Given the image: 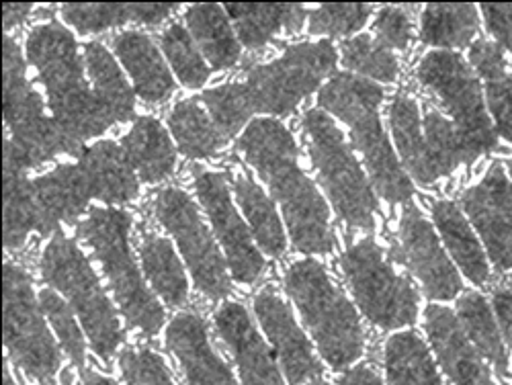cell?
I'll return each mask as SVG.
<instances>
[{"mask_svg": "<svg viewBox=\"0 0 512 385\" xmlns=\"http://www.w3.org/2000/svg\"><path fill=\"white\" fill-rule=\"evenodd\" d=\"M238 152L281 205L295 248L328 254L334 248L330 209L297 162V146L287 127L269 117L250 121L238 140Z\"/></svg>", "mask_w": 512, "mask_h": 385, "instance_id": "1", "label": "cell"}, {"mask_svg": "<svg viewBox=\"0 0 512 385\" xmlns=\"http://www.w3.org/2000/svg\"><path fill=\"white\" fill-rule=\"evenodd\" d=\"M27 58L48 93L50 113L76 144L82 146V140L97 138L111 127L87 82L84 56L64 25L50 21L33 27Z\"/></svg>", "mask_w": 512, "mask_h": 385, "instance_id": "2", "label": "cell"}, {"mask_svg": "<svg viewBox=\"0 0 512 385\" xmlns=\"http://www.w3.org/2000/svg\"><path fill=\"white\" fill-rule=\"evenodd\" d=\"M381 101L379 84L355 74H336L320 91V105L351 127L353 142L379 195L390 203H404L414 187L381 127Z\"/></svg>", "mask_w": 512, "mask_h": 385, "instance_id": "3", "label": "cell"}, {"mask_svg": "<svg viewBox=\"0 0 512 385\" xmlns=\"http://www.w3.org/2000/svg\"><path fill=\"white\" fill-rule=\"evenodd\" d=\"M285 289L316 340L322 359L332 369L353 365L365 349L363 326L355 306L324 267L314 259L293 263L285 273Z\"/></svg>", "mask_w": 512, "mask_h": 385, "instance_id": "4", "label": "cell"}, {"mask_svg": "<svg viewBox=\"0 0 512 385\" xmlns=\"http://www.w3.org/2000/svg\"><path fill=\"white\" fill-rule=\"evenodd\" d=\"M130 213L119 207H93L80 224V238L101 265L127 324L154 336L164 324V310L148 289L130 250Z\"/></svg>", "mask_w": 512, "mask_h": 385, "instance_id": "5", "label": "cell"}, {"mask_svg": "<svg viewBox=\"0 0 512 385\" xmlns=\"http://www.w3.org/2000/svg\"><path fill=\"white\" fill-rule=\"evenodd\" d=\"M41 275L72 306L91 349L103 361H111L123 340V328L87 256L74 240L62 234L50 240L41 254Z\"/></svg>", "mask_w": 512, "mask_h": 385, "instance_id": "6", "label": "cell"}, {"mask_svg": "<svg viewBox=\"0 0 512 385\" xmlns=\"http://www.w3.org/2000/svg\"><path fill=\"white\" fill-rule=\"evenodd\" d=\"M304 134L318 179L340 220L371 232L377 199L343 132L324 111L312 109L304 115Z\"/></svg>", "mask_w": 512, "mask_h": 385, "instance_id": "7", "label": "cell"}, {"mask_svg": "<svg viewBox=\"0 0 512 385\" xmlns=\"http://www.w3.org/2000/svg\"><path fill=\"white\" fill-rule=\"evenodd\" d=\"M5 123L9 140L25 154L33 168L58 154H80V144L62 130L33 91L25 76L21 48L11 37L5 39Z\"/></svg>", "mask_w": 512, "mask_h": 385, "instance_id": "8", "label": "cell"}, {"mask_svg": "<svg viewBox=\"0 0 512 385\" xmlns=\"http://www.w3.org/2000/svg\"><path fill=\"white\" fill-rule=\"evenodd\" d=\"M336 66V50L330 41L295 44L275 62L256 66L244 84L252 113L289 115Z\"/></svg>", "mask_w": 512, "mask_h": 385, "instance_id": "9", "label": "cell"}, {"mask_svg": "<svg viewBox=\"0 0 512 385\" xmlns=\"http://www.w3.org/2000/svg\"><path fill=\"white\" fill-rule=\"evenodd\" d=\"M340 267L351 285L355 302L371 324L383 330H396L416 320V287L394 271L375 242L359 240L351 244Z\"/></svg>", "mask_w": 512, "mask_h": 385, "instance_id": "10", "label": "cell"}, {"mask_svg": "<svg viewBox=\"0 0 512 385\" xmlns=\"http://www.w3.org/2000/svg\"><path fill=\"white\" fill-rule=\"evenodd\" d=\"M5 347L11 361L41 385H52L60 369V349L46 326L31 279L15 265H5Z\"/></svg>", "mask_w": 512, "mask_h": 385, "instance_id": "11", "label": "cell"}, {"mask_svg": "<svg viewBox=\"0 0 512 385\" xmlns=\"http://www.w3.org/2000/svg\"><path fill=\"white\" fill-rule=\"evenodd\" d=\"M418 80L451 115L457 132L478 158L496 148V130L484 107L480 82L459 54L441 50L426 54L418 66Z\"/></svg>", "mask_w": 512, "mask_h": 385, "instance_id": "12", "label": "cell"}, {"mask_svg": "<svg viewBox=\"0 0 512 385\" xmlns=\"http://www.w3.org/2000/svg\"><path fill=\"white\" fill-rule=\"evenodd\" d=\"M154 213L179 244L197 291L209 299L226 297L232 291L228 263L193 199L177 187L162 189L154 199Z\"/></svg>", "mask_w": 512, "mask_h": 385, "instance_id": "13", "label": "cell"}, {"mask_svg": "<svg viewBox=\"0 0 512 385\" xmlns=\"http://www.w3.org/2000/svg\"><path fill=\"white\" fill-rule=\"evenodd\" d=\"M195 193L205 209L213 228V236L224 248L226 263L234 279L242 285H252L265 271V259L256 248L248 226L234 207L226 177L216 170H195Z\"/></svg>", "mask_w": 512, "mask_h": 385, "instance_id": "14", "label": "cell"}, {"mask_svg": "<svg viewBox=\"0 0 512 385\" xmlns=\"http://www.w3.org/2000/svg\"><path fill=\"white\" fill-rule=\"evenodd\" d=\"M463 209L480 232L496 269H512V183L500 164L463 195Z\"/></svg>", "mask_w": 512, "mask_h": 385, "instance_id": "15", "label": "cell"}, {"mask_svg": "<svg viewBox=\"0 0 512 385\" xmlns=\"http://www.w3.org/2000/svg\"><path fill=\"white\" fill-rule=\"evenodd\" d=\"M398 252L429 297L447 302L461 291L459 273L447 259L431 222L422 216L418 207L404 211Z\"/></svg>", "mask_w": 512, "mask_h": 385, "instance_id": "16", "label": "cell"}, {"mask_svg": "<svg viewBox=\"0 0 512 385\" xmlns=\"http://www.w3.org/2000/svg\"><path fill=\"white\" fill-rule=\"evenodd\" d=\"M254 314L277 351L283 373L291 385H304L322 373V365L310 340L297 326L281 295L267 287L254 297Z\"/></svg>", "mask_w": 512, "mask_h": 385, "instance_id": "17", "label": "cell"}, {"mask_svg": "<svg viewBox=\"0 0 512 385\" xmlns=\"http://www.w3.org/2000/svg\"><path fill=\"white\" fill-rule=\"evenodd\" d=\"M213 324L236 361L242 385H283V377L267 342L242 304H224L216 312Z\"/></svg>", "mask_w": 512, "mask_h": 385, "instance_id": "18", "label": "cell"}, {"mask_svg": "<svg viewBox=\"0 0 512 385\" xmlns=\"http://www.w3.org/2000/svg\"><path fill=\"white\" fill-rule=\"evenodd\" d=\"M424 328L443 371L453 385H492V373L486 359L478 353L459 318L449 308H426Z\"/></svg>", "mask_w": 512, "mask_h": 385, "instance_id": "19", "label": "cell"}, {"mask_svg": "<svg viewBox=\"0 0 512 385\" xmlns=\"http://www.w3.org/2000/svg\"><path fill=\"white\" fill-rule=\"evenodd\" d=\"M166 347L177 357L189 385H238L232 369L213 351L201 316L179 314L168 324Z\"/></svg>", "mask_w": 512, "mask_h": 385, "instance_id": "20", "label": "cell"}, {"mask_svg": "<svg viewBox=\"0 0 512 385\" xmlns=\"http://www.w3.org/2000/svg\"><path fill=\"white\" fill-rule=\"evenodd\" d=\"M37 234L50 236L60 224L76 222L89 205L91 193L78 164H60L33 181Z\"/></svg>", "mask_w": 512, "mask_h": 385, "instance_id": "21", "label": "cell"}, {"mask_svg": "<svg viewBox=\"0 0 512 385\" xmlns=\"http://www.w3.org/2000/svg\"><path fill=\"white\" fill-rule=\"evenodd\" d=\"M87 181L91 197L107 205H123L138 197L140 185L136 170L127 160L121 146L111 140H101L82 150L76 162Z\"/></svg>", "mask_w": 512, "mask_h": 385, "instance_id": "22", "label": "cell"}, {"mask_svg": "<svg viewBox=\"0 0 512 385\" xmlns=\"http://www.w3.org/2000/svg\"><path fill=\"white\" fill-rule=\"evenodd\" d=\"M113 50L134 80V93L144 103L158 105L173 97L175 78L170 74L160 50L146 33L123 31L115 35Z\"/></svg>", "mask_w": 512, "mask_h": 385, "instance_id": "23", "label": "cell"}, {"mask_svg": "<svg viewBox=\"0 0 512 385\" xmlns=\"http://www.w3.org/2000/svg\"><path fill=\"white\" fill-rule=\"evenodd\" d=\"M33 168L25 154L11 142H5V246L17 250L31 232H37V205L33 181L27 170Z\"/></svg>", "mask_w": 512, "mask_h": 385, "instance_id": "24", "label": "cell"}, {"mask_svg": "<svg viewBox=\"0 0 512 385\" xmlns=\"http://www.w3.org/2000/svg\"><path fill=\"white\" fill-rule=\"evenodd\" d=\"M84 64H87L89 80L93 84L95 101L107 123L113 125L134 119L136 93L132 91L130 82L125 80L111 52L99 41H91L84 46Z\"/></svg>", "mask_w": 512, "mask_h": 385, "instance_id": "25", "label": "cell"}, {"mask_svg": "<svg viewBox=\"0 0 512 385\" xmlns=\"http://www.w3.org/2000/svg\"><path fill=\"white\" fill-rule=\"evenodd\" d=\"M127 160L144 183H160L175 173L177 152L164 125L154 117H140L121 144Z\"/></svg>", "mask_w": 512, "mask_h": 385, "instance_id": "26", "label": "cell"}, {"mask_svg": "<svg viewBox=\"0 0 512 385\" xmlns=\"http://www.w3.org/2000/svg\"><path fill=\"white\" fill-rule=\"evenodd\" d=\"M228 17L238 31V41L248 50H261L281 31L297 33L306 21L302 5L234 3L226 5Z\"/></svg>", "mask_w": 512, "mask_h": 385, "instance_id": "27", "label": "cell"}, {"mask_svg": "<svg viewBox=\"0 0 512 385\" xmlns=\"http://www.w3.org/2000/svg\"><path fill=\"white\" fill-rule=\"evenodd\" d=\"M390 127L406 173L420 185H433L439 175L426 148L418 105L408 95H398L390 105Z\"/></svg>", "mask_w": 512, "mask_h": 385, "instance_id": "28", "label": "cell"}, {"mask_svg": "<svg viewBox=\"0 0 512 385\" xmlns=\"http://www.w3.org/2000/svg\"><path fill=\"white\" fill-rule=\"evenodd\" d=\"M179 5H166V3H144V5H64L60 9L62 19L74 27L78 33H99L111 27H121L127 23H140V25H158L168 19Z\"/></svg>", "mask_w": 512, "mask_h": 385, "instance_id": "29", "label": "cell"}, {"mask_svg": "<svg viewBox=\"0 0 512 385\" xmlns=\"http://www.w3.org/2000/svg\"><path fill=\"white\" fill-rule=\"evenodd\" d=\"M469 60L486 82L488 107L494 115L498 134L512 142V74L504 50L494 41L480 39L469 50Z\"/></svg>", "mask_w": 512, "mask_h": 385, "instance_id": "30", "label": "cell"}, {"mask_svg": "<svg viewBox=\"0 0 512 385\" xmlns=\"http://www.w3.org/2000/svg\"><path fill=\"white\" fill-rule=\"evenodd\" d=\"M185 19L197 48L213 68L228 70L240 60V41L220 5H193Z\"/></svg>", "mask_w": 512, "mask_h": 385, "instance_id": "31", "label": "cell"}, {"mask_svg": "<svg viewBox=\"0 0 512 385\" xmlns=\"http://www.w3.org/2000/svg\"><path fill=\"white\" fill-rule=\"evenodd\" d=\"M433 220L463 275L474 285H484L490 277L486 254L459 207L451 201H437Z\"/></svg>", "mask_w": 512, "mask_h": 385, "instance_id": "32", "label": "cell"}, {"mask_svg": "<svg viewBox=\"0 0 512 385\" xmlns=\"http://www.w3.org/2000/svg\"><path fill=\"white\" fill-rule=\"evenodd\" d=\"M234 195L250 226L254 242L265 254L277 259L287 248V238L271 197L246 173H238L234 177Z\"/></svg>", "mask_w": 512, "mask_h": 385, "instance_id": "33", "label": "cell"}, {"mask_svg": "<svg viewBox=\"0 0 512 385\" xmlns=\"http://www.w3.org/2000/svg\"><path fill=\"white\" fill-rule=\"evenodd\" d=\"M142 269L150 287L170 308H181L189 299V281L179 254L170 240L162 236H146L140 246Z\"/></svg>", "mask_w": 512, "mask_h": 385, "instance_id": "34", "label": "cell"}, {"mask_svg": "<svg viewBox=\"0 0 512 385\" xmlns=\"http://www.w3.org/2000/svg\"><path fill=\"white\" fill-rule=\"evenodd\" d=\"M168 127L187 158H213L228 142L197 99L177 103L168 115Z\"/></svg>", "mask_w": 512, "mask_h": 385, "instance_id": "35", "label": "cell"}, {"mask_svg": "<svg viewBox=\"0 0 512 385\" xmlns=\"http://www.w3.org/2000/svg\"><path fill=\"white\" fill-rule=\"evenodd\" d=\"M390 385H443L437 365L416 332H398L386 345Z\"/></svg>", "mask_w": 512, "mask_h": 385, "instance_id": "36", "label": "cell"}, {"mask_svg": "<svg viewBox=\"0 0 512 385\" xmlns=\"http://www.w3.org/2000/svg\"><path fill=\"white\" fill-rule=\"evenodd\" d=\"M457 318L478 353L498 371H508V351L490 304L480 293H465L457 302Z\"/></svg>", "mask_w": 512, "mask_h": 385, "instance_id": "37", "label": "cell"}, {"mask_svg": "<svg viewBox=\"0 0 512 385\" xmlns=\"http://www.w3.org/2000/svg\"><path fill=\"white\" fill-rule=\"evenodd\" d=\"M480 31L474 5H429L422 13L420 37L439 48H465Z\"/></svg>", "mask_w": 512, "mask_h": 385, "instance_id": "38", "label": "cell"}, {"mask_svg": "<svg viewBox=\"0 0 512 385\" xmlns=\"http://www.w3.org/2000/svg\"><path fill=\"white\" fill-rule=\"evenodd\" d=\"M422 130L426 148H429L431 162L437 170V175H451L455 168L465 162H472L476 156L469 150L453 121H449L435 107H429L422 117Z\"/></svg>", "mask_w": 512, "mask_h": 385, "instance_id": "39", "label": "cell"}, {"mask_svg": "<svg viewBox=\"0 0 512 385\" xmlns=\"http://www.w3.org/2000/svg\"><path fill=\"white\" fill-rule=\"evenodd\" d=\"M160 46L185 87L201 89L209 78V68L191 33L181 23H170L160 37Z\"/></svg>", "mask_w": 512, "mask_h": 385, "instance_id": "40", "label": "cell"}, {"mask_svg": "<svg viewBox=\"0 0 512 385\" xmlns=\"http://www.w3.org/2000/svg\"><path fill=\"white\" fill-rule=\"evenodd\" d=\"M340 54H343V64L361 74V78L379 82H394L398 78L400 66L394 52L369 35H357L343 41Z\"/></svg>", "mask_w": 512, "mask_h": 385, "instance_id": "41", "label": "cell"}, {"mask_svg": "<svg viewBox=\"0 0 512 385\" xmlns=\"http://www.w3.org/2000/svg\"><path fill=\"white\" fill-rule=\"evenodd\" d=\"M201 101L211 121L216 123L226 140L234 138L252 115V107L242 82L222 84V87L209 89L203 93Z\"/></svg>", "mask_w": 512, "mask_h": 385, "instance_id": "42", "label": "cell"}, {"mask_svg": "<svg viewBox=\"0 0 512 385\" xmlns=\"http://www.w3.org/2000/svg\"><path fill=\"white\" fill-rule=\"evenodd\" d=\"M39 304H41V310H44L48 322L52 324L64 353L70 357V361L74 365L84 367V357H87V342H84L82 330L78 328L72 306L54 289L41 291Z\"/></svg>", "mask_w": 512, "mask_h": 385, "instance_id": "43", "label": "cell"}, {"mask_svg": "<svg viewBox=\"0 0 512 385\" xmlns=\"http://www.w3.org/2000/svg\"><path fill=\"white\" fill-rule=\"evenodd\" d=\"M371 17L369 5H322L310 15V33L347 37Z\"/></svg>", "mask_w": 512, "mask_h": 385, "instance_id": "44", "label": "cell"}, {"mask_svg": "<svg viewBox=\"0 0 512 385\" xmlns=\"http://www.w3.org/2000/svg\"><path fill=\"white\" fill-rule=\"evenodd\" d=\"M119 367L127 385H175L164 359L150 349L123 351Z\"/></svg>", "mask_w": 512, "mask_h": 385, "instance_id": "45", "label": "cell"}, {"mask_svg": "<svg viewBox=\"0 0 512 385\" xmlns=\"http://www.w3.org/2000/svg\"><path fill=\"white\" fill-rule=\"evenodd\" d=\"M375 35L388 50H406L412 41V17L404 7H383L375 21Z\"/></svg>", "mask_w": 512, "mask_h": 385, "instance_id": "46", "label": "cell"}, {"mask_svg": "<svg viewBox=\"0 0 512 385\" xmlns=\"http://www.w3.org/2000/svg\"><path fill=\"white\" fill-rule=\"evenodd\" d=\"M480 9L484 13L488 29L496 37V44L508 50L512 56V5L486 3Z\"/></svg>", "mask_w": 512, "mask_h": 385, "instance_id": "47", "label": "cell"}, {"mask_svg": "<svg viewBox=\"0 0 512 385\" xmlns=\"http://www.w3.org/2000/svg\"><path fill=\"white\" fill-rule=\"evenodd\" d=\"M492 306L502 338H506L508 347L512 349V291L504 287L496 289L492 295Z\"/></svg>", "mask_w": 512, "mask_h": 385, "instance_id": "48", "label": "cell"}, {"mask_svg": "<svg viewBox=\"0 0 512 385\" xmlns=\"http://www.w3.org/2000/svg\"><path fill=\"white\" fill-rule=\"evenodd\" d=\"M338 385H383L381 377L367 365H359L340 375Z\"/></svg>", "mask_w": 512, "mask_h": 385, "instance_id": "49", "label": "cell"}, {"mask_svg": "<svg viewBox=\"0 0 512 385\" xmlns=\"http://www.w3.org/2000/svg\"><path fill=\"white\" fill-rule=\"evenodd\" d=\"M31 9H33V5H29V3H23V5L21 3H7V5H3L5 29L9 31V29L21 25L27 19V15L31 13Z\"/></svg>", "mask_w": 512, "mask_h": 385, "instance_id": "50", "label": "cell"}, {"mask_svg": "<svg viewBox=\"0 0 512 385\" xmlns=\"http://www.w3.org/2000/svg\"><path fill=\"white\" fill-rule=\"evenodd\" d=\"M78 385H117V383L113 379L105 377V375H99L95 371H87V373H82V379H80Z\"/></svg>", "mask_w": 512, "mask_h": 385, "instance_id": "51", "label": "cell"}, {"mask_svg": "<svg viewBox=\"0 0 512 385\" xmlns=\"http://www.w3.org/2000/svg\"><path fill=\"white\" fill-rule=\"evenodd\" d=\"M5 385H15V379H13V373L9 367H5Z\"/></svg>", "mask_w": 512, "mask_h": 385, "instance_id": "52", "label": "cell"}, {"mask_svg": "<svg viewBox=\"0 0 512 385\" xmlns=\"http://www.w3.org/2000/svg\"><path fill=\"white\" fill-rule=\"evenodd\" d=\"M310 385H330V383H326V381H320V379H314V381H310Z\"/></svg>", "mask_w": 512, "mask_h": 385, "instance_id": "53", "label": "cell"}, {"mask_svg": "<svg viewBox=\"0 0 512 385\" xmlns=\"http://www.w3.org/2000/svg\"><path fill=\"white\" fill-rule=\"evenodd\" d=\"M508 287H510V291H512V277H510V281H508Z\"/></svg>", "mask_w": 512, "mask_h": 385, "instance_id": "54", "label": "cell"}, {"mask_svg": "<svg viewBox=\"0 0 512 385\" xmlns=\"http://www.w3.org/2000/svg\"><path fill=\"white\" fill-rule=\"evenodd\" d=\"M510 175H512V162H510Z\"/></svg>", "mask_w": 512, "mask_h": 385, "instance_id": "55", "label": "cell"}]
</instances>
